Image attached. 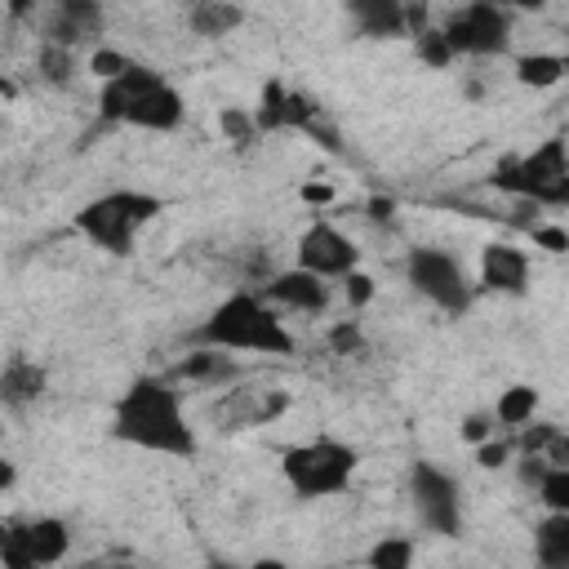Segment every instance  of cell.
I'll return each instance as SVG.
<instances>
[{
    "mask_svg": "<svg viewBox=\"0 0 569 569\" xmlns=\"http://www.w3.org/2000/svg\"><path fill=\"white\" fill-rule=\"evenodd\" d=\"M111 436L120 445L164 453V458H191L200 449L173 378H160V373H138L124 382V391L111 405Z\"/></svg>",
    "mask_w": 569,
    "mask_h": 569,
    "instance_id": "cell-1",
    "label": "cell"
},
{
    "mask_svg": "<svg viewBox=\"0 0 569 569\" xmlns=\"http://www.w3.org/2000/svg\"><path fill=\"white\" fill-rule=\"evenodd\" d=\"M196 347H222L244 356H293L298 342L284 325V311L262 289H231L209 307V316L191 329Z\"/></svg>",
    "mask_w": 569,
    "mask_h": 569,
    "instance_id": "cell-2",
    "label": "cell"
},
{
    "mask_svg": "<svg viewBox=\"0 0 569 569\" xmlns=\"http://www.w3.org/2000/svg\"><path fill=\"white\" fill-rule=\"evenodd\" d=\"M98 116L116 124H133L147 133H173L187 120V98L147 62H129L116 80L98 89Z\"/></svg>",
    "mask_w": 569,
    "mask_h": 569,
    "instance_id": "cell-3",
    "label": "cell"
},
{
    "mask_svg": "<svg viewBox=\"0 0 569 569\" xmlns=\"http://www.w3.org/2000/svg\"><path fill=\"white\" fill-rule=\"evenodd\" d=\"M164 213V200L156 191H138V187H111L93 200H84L71 213L76 236H84L93 249L111 253V258H129L138 244V231L147 222H156Z\"/></svg>",
    "mask_w": 569,
    "mask_h": 569,
    "instance_id": "cell-4",
    "label": "cell"
},
{
    "mask_svg": "<svg viewBox=\"0 0 569 569\" xmlns=\"http://www.w3.org/2000/svg\"><path fill=\"white\" fill-rule=\"evenodd\" d=\"M356 467H360V449L338 436H311L280 453V476L293 489V498H302V502L347 493L356 480Z\"/></svg>",
    "mask_w": 569,
    "mask_h": 569,
    "instance_id": "cell-5",
    "label": "cell"
},
{
    "mask_svg": "<svg viewBox=\"0 0 569 569\" xmlns=\"http://www.w3.org/2000/svg\"><path fill=\"white\" fill-rule=\"evenodd\" d=\"M489 182L516 200L538 204V209H569V147H565V138H542L533 151L498 160Z\"/></svg>",
    "mask_w": 569,
    "mask_h": 569,
    "instance_id": "cell-6",
    "label": "cell"
},
{
    "mask_svg": "<svg viewBox=\"0 0 569 569\" xmlns=\"http://www.w3.org/2000/svg\"><path fill=\"white\" fill-rule=\"evenodd\" d=\"M405 280L422 302H431L445 316H462L476 302V284H471L467 267L458 262V253H449L440 244H413L405 253Z\"/></svg>",
    "mask_w": 569,
    "mask_h": 569,
    "instance_id": "cell-7",
    "label": "cell"
},
{
    "mask_svg": "<svg viewBox=\"0 0 569 569\" xmlns=\"http://www.w3.org/2000/svg\"><path fill=\"white\" fill-rule=\"evenodd\" d=\"M409 507L418 525L436 538H453L462 529V485L436 458H418L409 467Z\"/></svg>",
    "mask_w": 569,
    "mask_h": 569,
    "instance_id": "cell-8",
    "label": "cell"
},
{
    "mask_svg": "<svg viewBox=\"0 0 569 569\" xmlns=\"http://www.w3.org/2000/svg\"><path fill=\"white\" fill-rule=\"evenodd\" d=\"M67 551H71V525L62 516L4 520V533H0L4 569H49V565H62Z\"/></svg>",
    "mask_w": 569,
    "mask_h": 569,
    "instance_id": "cell-9",
    "label": "cell"
},
{
    "mask_svg": "<svg viewBox=\"0 0 569 569\" xmlns=\"http://www.w3.org/2000/svg\"><path fill=\"white\" fill-rule=\"evenodd\" d=\"M511 9L489 0H467L445 18V36L458 58H498L511 49Z\"/></svg>",
    "mask_w": 569,
    "mask_h": 569,
    "instance_id": "cell-10",
    "label": "cell"
},
{
    "mask_svg": "<svg viewBox=\"0 0 569 569\" xmlns=\"http://www.w3.org/2000/svg\"><path fill=\"white\" fill-rule=\"evenodd\" d=\"M293 262L307 267V271H316V276H325V280H347V276L360 267V249H356V240H351L342 227L316 218V222L298 236Z\"/></svg>",
    "mask_w": 569,
    "mask_h": 569,
    "instance_id": "cell-11",
    "label": "cell"
},
{
    "mask_svg": "<svg viewBox=\"0 0 569 569\" xmlns=\"http://www.w3.org/2000/svg\"><path fill=\"white\" fill-rule=\"evenodd\" d=\"M253 116H258L262 133H307L311 120L320 116V107H316L302 89H293V84H284L280 76H271V80L262 84L258 102H253Z\"/></svg>",
    "mask_w": 569,
    "mask_h": 569,
    "instance_id": "cell-12",
    "label": "cell"
},
{
    "mask_svg": "<svg viewBox=\"0 0 569 569\" xmlns=\"http://www.w3.org/2000/svg\"><path fill=\"white\" fill-rule=\"evenodd\" d=\"M262 293L280 307V311H298V316H325L329 302H333V280L307 271V267H284L276 276H267Z\"/></svg>",
    "mask_w": 569,
    "mask_h": 569,
    "instance_id": "cell-13",
    "label": "cell"
},
{
    "mask_svg": "<svg viewBox=\"0 0 569 569\" xmlns=\"http://www.w3.org/2000/svg\"><path fill=\"white\" fill-rule=\"evenodd\" d=\"M107 27V9L102 0H49V13L40 22V40H53V44H89L98 40Z\"/></svg>",
    "mask_w": 569,
    "mask_h": 569,
    "instance_id": "cell-14",
    "label": "cell"
},
{
    "mask_svg": "<svg viewBox=\"0 0 569 569\" xmlns=\"http://www.w3.org/2000/svg\"><path fill=\"white\" fill-rule=\"evenodd\" d=\"M476 280L480 289L489 293H507V298H520L529 289V253L507 244V240H493L480 249V262H476Z\"/></svg>",
    "mask_w": 569,
    "mask_h": 569,
    "instance_id": "cell-15",
    "label": "cell"
},
{
    "mask_svg": "<svg viewBox=\"0 0 569 569\" xmlns=\"http://www.w3.org/2000/svg\"><path fill=\"white\" fill-rule=\"evenodd\" d=\"M356 36L365 40H400V36H413V13L405 0H342Z\"/></svg>",
    "mask_w": 569,
    "mask_h": 569,
    "instance_id": "cell-16",
    "label": "cell"
},
{
    "mask_svg": "<svg viewBox=\"0 0 569 569\" xmlns=\"http://www.w3.org/2000/svg\"><path fill=\"white\" fill-rule=\"evenodd\" d=\"M44 391H49L44 365H36V360H27V356H9V360H4V369H0V405H4V409L18 413V409L36 405Z\"/></svg>",
    "mask_w": 569,
    "mask_h": 569,
    "instance_id": "cell-17",
    "label": "cell"
},
{
    "mask_svg": "<svg viewBox=\"0 0 569 569\" xmlns=\"http://www.w3.org/2000/svg\"><path fill=\"white\" fill-rule=\"evenodd\" d=\"M182 22L200 40H222V36L244 27V4H236V0H187L182 4Z\"/></svg>",
    "mask_w": 569,
    "mask_h": 569,
    "instance_id": "cell-18",
    "label": "cell"
},
{
    "mask_svg": "<svg viewBox=\"0 0 569 569\" xmlns=\"http://www.w3.org/2000/svg\"><path fill=\"white\" fill-rule=\"evenodd\" d=\"M173 373H178L182 382L222 387V382H236V378H240V365H236V356L222 351V347H196V342H191V351L178 360Z\"/></svg>",
    "mask_w": 569,
    "mask_h": 569,
    "instance_id": "cell-19",
    "label": "cell"
},
{
    "mask_svg": "<svg viewBox=\"0 0 569 569\" xmlns=\"http://www.w3.org/2000/svg\"><path fill=\"white\" fill-rule=\"evenodd\" d=\"M533 560L542 569H569V511H542L533 525Z\"/></svg>",
    "mask_w": 569,
    "mask_h": 569,
    "instance_id": "cell-20",
    "label": "cell"
},
{
    "mask_svg": "<svg viewBox=\"0 0 569 569\" xmlns=\"http://www.w3.org/2000/svg\"><path fill=\"white\" fill-rule=\"evenodd\" d=\"M76 76H80V49L40 40V53H36V80L49 84V89H71Z\"/></svg>",
    "mask_w": 569,
    "mask_h": 569,
    "instance_id": "cell-21",
    "label": "cell"
},
{
    "mask_svg": "<svg viewBox=\"0 0 569 569\" xmlns=\"http://www.w3.org/2000/svg\"><path fill=\"white\" fill-rule=\"evenodd\" d=\"M538 387H529V382H511L507 391H498V405H493V422H498V431H516V427H525L529 418H538Z\"/></svg>",
    "mask_w": 569,
    "mask_h": 569,
    "instance_id": "cell-22",
    "label": "cell"
},
{
    "mask_svg": "<svg viewBox=\"0 0 569 569\" xmlns=\"http://www.w3.org/2000/svg\"><path fill=\"white\" fill-rule=\"evenodd\" d=\"M569 76V58L565 53H520L516 58V80L525 89H551Z\"/></svg>",
    "mask_w": 569,
    "mask_h": 569,
    "instance_id": "cell-23",
    "label": "cell"
},
{
    "mask_svg": "<svg viewBox=\"0 0 569 569\" xmlns=\"http://www.w3.org/2000/svg\"><path fill=\"white\" fill-rule=\"evenodd\" d=\"M409 40H413V53H418V62H422L427 71H445V67L458 62V53H453L445 27H413Z\"/></svg>",
    "mask_w": 569,
    "mask_h": 569,
    "instance_id": "cell-24",
    "label": "cell"
},
{
    "mask_svg": "<svg viewBox=\"0 0 569 569\" xmlns=\"http://www.w3.org/2000/svg\"><path fill=\"white\" fill-rule=\"evenodd\" d=\"M365 565L369 569H409L413 565V542L405 533H387L365 551Z\"/></svg>",
    "mask_w": 569,
    "mask_h": 569,
    "instance_id": "cell-25",
    "label": "cell"
},
{
    "mask_svg": "<svg viewBox=\"0 0 569 569\" xmlns=\"http://www.w3.org/2000/svg\"><path fill=\"white\" fill-rule=\"evenodd\" d=\"M218 129H222L227 142H236V147H253V142L262 138V124H258L253 107H222V111H218Z\"/></svg>",
    "mask_w": 569,
    "mask_h": 569,
    "instance_id": "cell-26",
    "label": "cell"
},
{
    "mask_svg": "<svg viewBox=\"0 0 569 569\" xmlns=\"http://www.w3.org/2000/svg\"><path fill=\"white\" fill-rule=\"evenodd\" d=\"M533 493L547 511H569V467H547L542 480L533 485Z\"/></svg>",
    "mask_w": 569,
    "mask_h": 569,
    "instance_id": "cell-27",
    "label": "cell"
},
{
    "mask_svg": "<svg viewBox=\"0 0 569 569\" xmlns=\"http://www.w3.org/2000/svg\"><path fill=\"white\" fill-rule=\"evenodd\" d=\"M511 458H516V436L507 431V436H489V440H480L476 445V462L485 467V471H498V467H511Z\"/></svg>",
    "mask_w": 569,
    "mask_h": 569,
    "instance_id": "cell-28",
    "label": "cell"
},
{
    "mask_svg": "<svg viewBox=\"0 0 569 569\" xmlns=\"http://www.w3.org/2000/svg\"><path fill=\"white\" fill-rule=\"evenodd\" d=\"M329 347H333L338 356H356V351L365 347V329H360V320H338V325L329 329Z\"/></svg>",
    "mask_w": 569,
    "mask_h": 569,
    "instance_id": "cell-29",
    "label": "cell"
},
{
    "mask_svg": "<svg viewBox=\"0 0 569 569\" xmlns=\"http://www.w3.org/2000/svg\"><path fill=\"white\" fill-rule=\"evenodd\" d=\"M129 62H133V58L120 53V49H93V53H89V71H93L98 80H116Z\"/></svg>",
    "mask_w": 569,
    "mask_h": 569,
    "instance_id": "cell-30",
    "label": "cell"
},
{
    "mask_svg": "<svg viewBox=\"0 0 569 569\" xmlns=\"http://www.w3.org/2000/svg\"><path fill=\"white\" fill-rule=\"evenodd\" d=\"M373 289H378V284H373V276H369V271H360V267H356V271L342 280V293H347V302H351V307L373 302Z\"/></svg>",
    "mask_w": 569,
    "mask_h": 569,
    "instance_id": "cell-31",
    "label": "cell"
},
{
    "mask_svg": "<svg viewBox=\"0 0 569 569\" xmlns=\"http://www.w3.org/2000/svg\"><path fill=\"white\" fill-rule=\"evenodd\" d=\"M498 431V422H493V413H467L462 418V440H471V445H480V440H489Z\"/></svg>",
    "mask_w": 569,
    "mask_h": 569,
    "instance_id": "cell-32",
    "label": "cell"
},
{
    "mask_svg": "<svg viewBox=\"0 0 569 569\" xmlns=\"http://www.w3.org/2000/svg\"><path fill=\"white\" fill-rule=\"evenodd\" d=\"M533 244L547 249V253H565V249H569V231H565V227H547V222H538V227H533Z\"/></svg>",
    "mask_w": 569,
    "mask_h": 569,
    "instance_id": "cell-33",
    "label": "cell"
},
{
    "mask_svg": "<svg viewBox=\"0 0 569 569\" xmlns=\"http://www.w3.org/2000/svg\"><path fill=\"white\" fill-rule=\"evenodd\" d=\"M542 458H547V467H569V431L565 427H556V436L547 440Z\"/></svg>",
    "mask_w": 569,
    "mask_h": 569,
    "instance_id": "cell-34",
    "label": "cell"
},
{
    "mask_svg": "<svg viewBox=\"0 0 569 569\" xmlns=\"http://www.w3.org/2000/svg\"><path fill=\"white\" fill-rule=\"evenodd\" d=\"M365 209H369V222L387 227V222H391V213H396V200H387V196H373V200H369Z\"/></svg>",
    "mask_w": 569,
    "mask_h": 569,
    "instance_id": "cell-35",
    "label": "cell"
},
{
    "mask_svg": "<svg viewBox=\"0 0 569 569\" xmlns=\"http://www.w3.org/2000/svg\"><path fill=\"white\" fill-rule=\"evenodd\" d=\"M489 4H502V9H511V13H516V9L529 13V9H547L551 0H489Z\"/></svg>",
    "mask_w": 569,
    "mask_h": 569,
    "instance_id": "cell-36",
    "label": "cell"
},
{
    "mask_svg": "<svg viewBox=\"0 0 569 569\" xmlns=\"http://www.w3.org/2000/svg\"><path fill=\"white\" fill-rule=\"evenodd\" d=\"M302 196H307V200H320V204H325V200H329V191H325V187H307V191H302Z\"/></svg>",
    "mask_w": 569,
    "mask_h": 569,
    "instance_id": "cell-37",
    "label": "cell"
}]
</instances>
